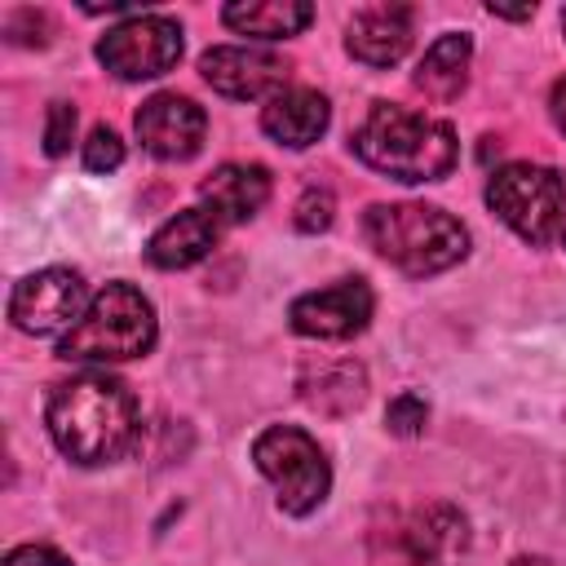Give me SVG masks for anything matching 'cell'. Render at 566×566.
I'll list each match as a JSON object with an SVG mask.
<instances>
[{
    "label": "cell",
    "mask_w": 566,
    "mask_h": 566,
    "mask_svg": "<svg viewBox=\"0 0 566 566\" xmlns=\"http://www.w3.org/2000/svg\"><path fill=\"white\" fill-rule=\"evenodd\" d=\"M133 124H137V142L155 159H190V155H199L203 133H208L203 106H195L181 93H155V97H146Z\"/></svg>",
    "instance_id": "8fae6325"
},
{
    "label": "cell",
    "mask_w": 566,
    "mask_h": 566,
    "mask_svg": "<svg viewBox=\"0 0 566 566\" xmlns=\"http://www.w3.org/2000/svg\"><path fill=\"white\" fill-rule=\"evenodd\" d=\"M4 566H71L62 553H53V548H44V544H22V548H13L9 557H4Z\"/></svg>",
    "instance_id": "cb8c5ba5"
},
{
    "label": "cell",
    "mask_w": 566,
    "mask_h": 566,
    "mask_svg": "<svg viewBox=\"0 0 566 566\" xmlns=\"http://www.w3.org/2000/svg\"><path fill=\"white\" fill-rule=\"evenodd\" d=\"M71 133H75V106L53 102V106H49V124H44V150H49V155H66Z\"/></svg>",
    "instance_id": "603a6c76"
},
{
    "label": "cell",
    "mask_w": 566,
    "mask_h": 566,
    "mask_svg": "<svg viewBox=\"0 0 566 566\" xmlns=\"http://www.w3.org/2000/svg\"><path fill=\"white\" fill-rule=\"evenodd\" d=\"M199 199L221 221H248L270 199V172L261 164H221L199 181Z\"/></svg>",
    "instance_id": "2e32d148"
},
{
    "label": "cell",
    "mask_w": 566,
    "mask_h": 566,
    "mask_svg": "<svg viewBox=\"0 0 566 566\" xmlns=\"http://www.w3.org/2000/svg\"><path fill=\"white\" fill-rule=\"evenodd\" d=\"M88 301V287H84V274L80 270H66V265H49V270H35L27 274L13 292H9V323L27 336H49L57 327H75L84 318V305Z\"/></svg>",
    "instance_id": "ba28073f"
},
{
    "label": "cell",
    "mask_w": 566,
    "mask_h": 566,
    "mask_svg": "<svg viewBox=\"0 0 566 566\" xmlns=\"http://www.w3.org/2000/svg\"><path fill=\"white\" fill-rule=\"evenodd\" d=\"M354 155L394 181L420 186V181L447 177L455 168L460 146L447 119H433L394 102H376L354 128Z\"/></svg>",
    "instance_id": "7a4b0ae2"
},
{
    "label": "cell",
    "mask_w": 566,
    "mask_h": 566,
    "mask_svg": "<svg viewBox=\"0 0 566 566\" xmlns=\"http://www.w3.org/2000/svg\"><path fill=\"white\" fill-rule=\"evenodd\" d=\"M296 389H301V398H305L314 411H323V416H345V411H354V407L367 398V376H363V367L349 363V358H323V363H310V367L301 371Z\"/></svg>",
    "instance_id": "e0dca14e"
},
{
    "label": "cell",
    "mask_w": 566,
    "mask_h": 566,
    "mask_svg": "<svg viewBox=\"0 0 566 566\" xmlns=\"http://www.w3.org/2000/svg\"><path fill=\"white\" fill-rule=\"evenodd\" d=\"M486 203L513 234L539 248L553 234H562L566 181L557 168H544V164H504L486 181Z\"/></svg>",
    "instance_id": "8992f818"
},
{
    "label": "cell",
    "mask_w": 566,
    "mask_h": 566,
    "mask_svg": "<svg viewBox=\"0 0 566 566\" xmlns=\"http://www.w3.org/2000/svg\"><path fill=\"white\" fill-rule=\"evenodd\" d=\"M314 18V9L305 0H248V4H226L221 22L239 35H256V40H283L305 31Z\"/></svg>",
    "instance_id": "d6986e66"
},
{
    "label": "cell",
    "mask_w": 566,
    "mask_h": 566,
    "mask_svg": "<svg viewBox=\"0 0 566 566\" xmlns=\"http://www.w3.org/2000/svg\"><path fill=\"white\" fill-rule=\"evenodd\" d=\"M548 111H553V124L566 133V75L553 84V93H548Z\"/></svg>",
    "instance_id": "d4e9b609"
},
{
    "label": "cell",
    "mask_w": 566,
    "mask_h": 566,
    "mask_svg": "<svg viewBox=\"0 0 566 566\" xmlns=\"http://www.w3.org/2000/svg\"><path fill=\"white\" fill-rule=\"evenodd\" d=\"M411 44V9L407 4H363L345 27V49L363 66H394Z\"/></svg>",
    "instance_id": "4fadbf2b"
},
{
    "label": "cell",
    "mask_w": 566,
    "mask_h": 566,
    "mask_svg": "<svg viewBox=\"0 0 566 566\" xmlns=\"http://www.w3.org/2000/svg\"><path fill=\"white\" fill-rule=\"evenodd\" d=\"M221 226H226V221H221L217 212H208V208H186V212L168 217V221L150 234L146 261L159 265V270H186V265L203 261V256L217 248Z\"/></svg>",
    "instance_id": "5bb4252c"
},
{
    "label": "cell",
    "mask_w": 566,
    "mask_h": 566,
    "mask_svg": "<svg viewBox=\"0 0 566 566\" xmlns=\"http://www.w3.org/2000/svg\"><path fill=\"white\" fill-rule=\"evenodd\" d=\"M424 420H429V407H424L420 394H398V398L389 402V411H385V424H389V433H398V438H416V433L424 429Z\"/></svg>",
    "instance_id": "44dd1931"
},
{
    "label": "cell",
    "mask_w": 566,
    "mask_h": 566,
    "mask_svg": "<svg viewBox=\"0 0 566 566\" xmlns=\"http://www.w3.org/2000/svg\"><path fill=\"white\" fill-rule=\"evenodd\" d=\"M155 336H159L155 305L133 283H106L88 301L84 318L62 336L57 358H66V363H124V358L150 354Z\"/></svg>",
    "instance_id": "277c9868"
},
{
    "label": "cell",
    "mask_w": 566,
    "mask_h": 566,
    "mask_svg": "<svg viewBox=\"0 0 566 566\" xmlns=\"http://www.w3.org/2000/svg\"><path fill=\"white\" fill-rule=\"evenodd\" d=\"M367 243L411 279H429L469 256V230L433 203H371L363 212Z\"/></svg>",
    "instance_id": "3957f363"
},
{
    "label": "cell",
    "mask_w": 566,
    "mask_h": 566,
    "mask_svg": "<svg viewBox=\"0 0 566 566\" xmlns=\"http://www.w3.org/2000/svg\"><path fill=\"white\" fill-rule=\"evenodd\" d=\"M398 548L407 566H455L469 548V522L455 504H424L398 526Z\"/></svg>",
    "instance_id": "7c38bea8"
},
{
    "label": "cell",
    "mask_w": 566,
    "mask_h": 566,
    "mask_svg": "<svg viewBox=\"0 0 566 566\" xmlns=\"http://www.w3.org/2000/svg\"><path fill=\"white\" fill-rule=\"evenodd\" d=\"M181 57V27L164 13H133L97 40V62L119 80H155Z\"/></svg>",
    "instance_id": "52a82bcc"
},
{
    "label": "cell",
    "mask_w": 566,
    "mask_h": 566,
    "mask_svg": "<svg viewBox=\"0 0 566 566\" xmlns=\"http://www.w3.org/2000/svg\"><path fill=\"white\" fill-rule=\"evenodd\" d=\"M252 460L279 491V509L292 517L314 513L332 491V469L323 447L296 424H270L265 433H256Z\"/></svg>",
    "instance_id": "5b68a950"
},
{
    "label": "cell",
    "mask_w": 566,
    "mask_h": 566,
    "mask_svg": "<svg viewBox=\"0 0 566 566\" xmlns=\"http://www.w3.org/2000/svg\"><path fill=\"white\" fill-rule=\"evenodd\" d=\"M327 119H332V106L318 88H283L261 111V128L292 150L314 146L327 133Z\"/></svg>",
    "instance_id": "9a60e30c"
},
{
    "label": "cell",
    "mask_w": 566,
    "mask_h": 566,
    "mask_svg": "<svg viewBox=\"0 0 566 566\" xmlns=\"http://www.w3.org/2000/svg\"><path fill=\"white\" fill-rule=\"evenodd\" d=\"M562 31H566V9H562Z\"/></svg>",
    "instance_id": "83f0119b"
},
{
    "label": "cell",
    "mask_w": 566,
    "mask_h": 566,
    "mask_svg": "<svg viewBox=\"0 0 566 566\" xmlns=\"http://www.w3.org/2000/svg\"><path fill=\"white\" fill-rule=\"evenodd\" d=\"M203 80L221 93V97H234V102H248V97H274L283 93L287 75H292V62L270 53V49H248V44H217L203 53L199 62Z\"/></svg>",
    "instance_id": "30bf717a"
},
{
    "label": "cell",
    "mask_w": 566,
    "mask_h": 566,
    "mask_svg": "<svg viewBox=\"0 0 566 566\" xmlns=\"http://www.w3.org/2000/svg\"><path fill=\"white\" fill-rule=\"evenodd\" d=\"M469 57H473V44L464 31H447L429 44V53L420 57L416 66V88L433 102H451L460 97L464 80H469Z\"/></svg>",
    "instance_id": "ac0fdd59"
},
{
    "label": "cell",
    "mask_w": 566,
    "mask_h": 566,
    "mask_svg": "<svg viewBox=\"0 0 566 566\" xmlns=\"http://www.w3.org/2000/svg\"><path fill=\"white\" fill-rule=\"evenodd\" d=\"M367 318H371V287L363 279H340L332 287L305 292L287 310L292 332L310 336V340H345V336L363 332Z\"/></svg>",
    "instance_id": "9c48e42d"
},
{
    "label": "cell",
    "mask_w": 566,
    "mask_h": 566,
    "mask_svg": "<svg viewBox=\"0 0 566 566\" xmlns=\"http://www.w3.org/2000/svg\"><path fill=\"white\" fill-rule=\"evenodd\" d=\"M44 420L57 451L75 464H115L124 451H133L142 433L137 398L124 389V380L106 371H84L62 380L49 394Z\"/></svg>",
    "instance_id": "6da1fadb"
},
{
    "label": "cell",
    "mask_w": 566,
    "mask_h": 566,
    "mask_svg": "<svg viewBox=\"0 0 566 566\" xmlns=\"http://www.w3.org/2000/svg\"><path fill=\"white\" fill-rule=\"evenodd\" d=\"M509 566H553V562L548 557H513Z\"/></svg>",
    "instance_id": "484cf974"
},
{
    "label": "cell",
    "mask_w": 566,
    "mask_h": 566,
    "mask_svg": "<svg viewBox=\"0 0 566 566\" xmlns=\"http://www.w3.org/2000/svg\"><path fill=\"white\" fill-rule=\"evenodd\" d=\"M119 164H124V142H119V133L106 128V124H97V128L88 133V142H84V168H88V172H111V168H119Z\"/></svg>",
    "instance_id": "ffe728a7"
},
{
    "label": "cell",
    "mask_w": 566,
    "mask_h": 566,
    "mask_svg": "<svg viewBox=\"0 0 566 566\" xmlns=\"http://www.w3.org/2000/svg\"><path fill=\"white\" fill-rule=\"evenodd\" d=\"M332 212H336V199H332V190H318V186H310V190L296 199V230H305V234H318V230H327V226H332Z\"/></svg>",
    "instance_id": "7402d4cb"
},
{
    "label": "cell",
    "mask_w": 566,
    "mask_h": 566,
    "mask_svg": "<svg viewBox=\"0 0 566 566\" xmlns=\"http://www.w3.org/2000/svg\"><path fill=\"white\" fill-rule=\"evenodd\" d=\"M562 243H566V217H562Z\"/></svg>",
    "instance_id": "4316f807"
}]
</instances>
